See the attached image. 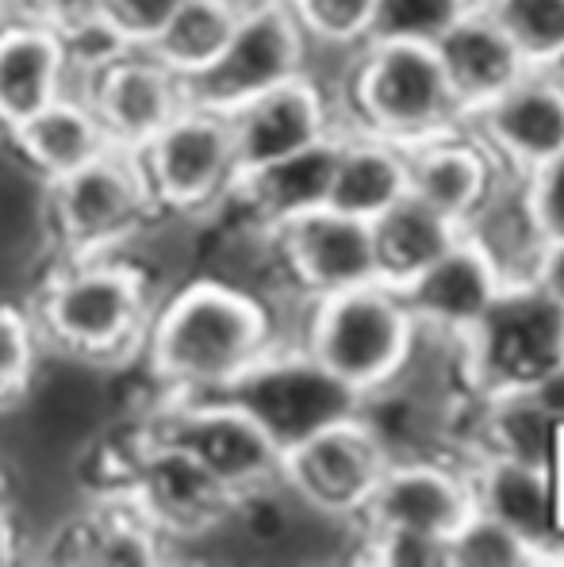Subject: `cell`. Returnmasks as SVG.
Returning <instances> with one entry per match:
<instances>
[{
  "label": "cell",
  "instance_id": "603a6c76",
  "mask_svg": "<svg viewBox=\"0 0 564 567\" xmlns=\"http://www.w3.org/2000/svg\"><path fill=\"white\" fill-rule=\"evenodd\" d=\"M403 196H408V150L388 138L342 127L327 207L372 223L392 204H400Z\"/></svg>",
  "mask_w": 564,
  "mask_h": 567
},
{
  "label": "cell",
  "instance_id": "7bdbcfd3",
  "mask_svg": "<svg viewBox=\"0 0 564 567\" xmlns=\"http://www.w3.org/2000/svg\"><path fill=\"white\" fill-rule=\"evenodd\" d=\"M288 4H293V0H288Z\"/></svg>",
  "mask_w": 564,
  "mask_h": 567
},
{
  "label": "cell",
  "instance_id": "4316f807",
  "mask_svg": "<svg viewBox=\"0 0 564 567\" xmlns=\"http://www.w3.org/2000/svg\"><path fill=\"white\" fill-rule=\"evenodd\" d=\"M488 441L495 456H511L550 472L557 422L534 403L530 391H500V395H488Z\"/></svg>",
  "mask_w": 564,
  "mask_h": 567
},
{
  "label": "cell",
  "instance_id": "d4e9b609",
  "mask_svg": "<svg viewBox=\"0 0 564 567\" xmlns=\"http://www.w3.org/2000/svg\"><path fill=\"white\" fill-rule=\"evenodd\" d=\"M469 480L472 495H476V511L519 529L534 545H545L553 537V487L545 468L492 453Z\"/></svg>",
  "mask_w": 564,
  "mask_h": 567
},
{
  "label": "cell",
  "instance_id": "4dcf8cb0",
  "mask_svg": "<svg viewBox=\"0 0 564 567\" xmlns=\"http://www.w3.org/2000/svg\"><path fill=\"white\" fill-rule=\"evenodd\" d=\"M537 560H545L542 545L484 511H472L450 537V567H522Z\"/></svg>",
  "mask_w": 564,
  "mask_h": 567
},
{
  "label": "cell",
  "instance_id": "cb8c5ba5",
  "mask_svg": "<svg viewBox=\"0 0 564 567\" xmlns=\"http://www.w3.org/2000/svg\"><path fill=\"white\" fill-rule=\"evenodd\" d=\"M369 227L372 249H377V277L388 288H403L464 235L458 223L414 196H403L384 215H377Z\"/></svg>",
  "mask_w": 564,
  "mask_h": 567
},
{
  "label": "cell",
  "instance_id": "7c38bea8",
  "mask_svg": "<svg viewBox=\"0 0 564 567\" xmlns=\"http://www.w3.org/2000/svg\"><path fill=\"white\" fill-rule=\"evenodd\" d=\"M73 93L93 104L107 142L131 154H139L188 104L185 78L157 62L151 50L123 47L112 50L101 65H93Z\"/></svg>",
  "mask_w": 564,
  "mask_h": 567
},
{
  "label": "cell",
  "instance_id": "7402d4cb",
  "mask_svg": "<svg viewBox=\"0 0 564 567\" xmlns=\"http://www.w3.org/2000/svg\"><path fill=\"white\" fill-rule=\"evenodd\" d=\"M0 142H4L8 154L28 173H35L43 185H54V181L70 177L81 165L96 162L104 150H112L93 104L78 93L58 96L54 104H47L43 112H35L31 120H23L20 127L4 131Z\"/></svg>",
  "mask_w": 564,
  "mask_h": 567
},
{
  "label": "cell",
  "instance_id": "e575fe53",
  "mask_svg": "<svg viewBox=\"0 0 564 567\" xmlns=\"http://www.w3.org/2000/svg\"><path fill=\"white\" fill-rule=\"evenodd\" d=\"M522 199H526V212L534 219L537 235L545 241L564 238V150L526 173Z\"/></svg>",
  "mask_w": 564,
  "mask_h": 567
},
{
  "label": "cell",
  "instance_id": "ac0fdd59",
  "mask_svg": "<svg viewBox=\"0 0 564 567\" xmlns=\"http://www.w3.org/2000/svg\"><path fill=\"white\" fill-rule=\"evenodd\" d=\"M73 89L70 39L16 8L0 23V135Z\"/></svg>",
  "mask_w": 564,
  "mask_h": 567
},
{
  "label": "cell",
  "instance_id": "f35d334b",
  "mask_svg": "<svg viewBox=\"0 0 564 567\" xmlns=\"http://www.w3.org/2000/svg\"><path fill=\"white\" fill-rule=\"evenodd\" d=\"M530 395H534V403L542 406L545 414H550L553 422H564V361L553 364L550 372H545L542 380L534 383V388H526Z\"/></svg>",
  "mask_w": 564,
  "mask_h": 567
},
{
  "label": "cell",
  "instance_id": "3957f363",
  "mask_svg": "<svg viewBox=\"0 0 564 567\" xmlns=\"http://www.w3.org/2000/svg\"><path fill=\"white\" fill-rule=\"evenodd\" d=\"M414 341L419 327L408 303L380 280L304 303V327L296 333V346L365 406L403 377Z\"/></svg>",
  "mask_w": 564,
  "mask_h": 567
},
{
  "label": "cell",
  "instance_id": "44dd1931",
  "mask_svg": "<svg viewBox=\"0 0 564 567\" xmlns=\"http://www.w3.org/2000/svg\"><path fill=\"white\" fill-rule=\"evenodd\" d=\"M495 192L492 154L480 142L458 135V127L408 146V196L442 212L464 230L469 219Z\"/></svg>",
  "mask_w": 564,
  "mask_h": 567
},
{
  "label": "cell",
  "instance_id": "ffe728a7",
  "mask_svg": "<svg viewBox=\"0 0 564 567\" xmlns=\"http://www.w3.org/2000/svg\"><path fill=\"white\" fill-rule=\"evenodd\" d=\"M434 50L445 70V81H450L461 123L484 112L495 96H503L514 81H522L530 73V62L519 54V47L503 35V28L480 4L469 16H461L438 39Z\"/></svg>",
  "mask_w": 564,
  "mask_h": 567
},
{
  "label": "cell",
  "instance_id": "8992f818",
  "mask_svg": "<svg viewBox=\"0 0 564 567\" xmlns=\"http://www.w3.org/2000/svg\"><path fill=\"white\" fill-rule=\"evenodd\" d=\"M154 215V196L131 150L112 146L96 162L47 185V219L58 257L127 254Z\"/></svg>",
  "mask_w": 564,
  "mask_h": 567
},
{
  "label": "cell",
  "instance_id": "e0dca14e",
  "mask_svg": "<svg viewBox=\"0 0 564 567\" xmlns=\"http://www.w3.org/2000/svg\"><path fill=\"white\" fill-rule=\"evenodd\" d=\"M480 146L526 177L564 150V85L545 70H530L484 112L469 120Z\"/></svg>",
  "mask_w": 564,
  "mask_h": 567
},
{
  "label": "cell",
  "instance_id": "74e56055",
  "mask_svg": "<svg viewBox=\"0 0 564 567\" xmlns=\"http://www.w3.org/2000/svg\"><path fill=\"white\" fill-rule=\"evenodd\" d=\"M31 560V540H28V529H23L20 514L16 506H0V567L8 564H23Z\"/></svg>",
  "mask_w": 564,
  "mask_h": 567
},
{
  "label": "cell",
  "instance_id": "2e32d148",
  "mask_svg": "<svg viewBox=\"0 0 564 567\" xmlns=\"http://www.w3.org/2000/svg\"><path fill=\"white\" fill-rule=\"evenodd\" d=\"M503 288H507V280L495 269L492 257L469 235H461L430 269H422L419 277L396 291L408 303L419 333H450V338L461 341L484 319Z\"/></svg>",
  "mask_w": 564,
  "mask_h": 567
},
{
  "label": "cell",
  "instance_id": "8d00e7d4",
  "mask_svg": "<svg viewBox=\"0 0 564 567\" xmlns=\"http://www.w3.org/2000/svg\"><path fill=\"white\" fill-rule=\"evenodd\" d=\"M530 284H534L542 296H550L553 303L564 307V238L545 241L534 261V272H530Z\"/></svg>",
  "mask_w": 564,
  "mask_h": 567
},
{
  "label": "cell",
  "instance_id": "5b68a950",
  "mask_svg": "<svg viewBox=\"0 0 564 567\" xmlns=\"http://www.w3.org/2000/svg\"><path fill=\"white\" fill-rule=\"evenodd\" d=\"M131 414L162 441L185 449L201 468L212 472L243 503L277 487L280 445L235 395H143L139 406H131Z\"/></svg>",
  "mask_w": 564,
  "mask_h": 567
},
{
  "label": "cell",
  "instance_id": "7a4b0ae2",
  "mask_svg": "<svg viewBox=\"0 0 564 567\" xmlns=\"http://www.w3.org/2000/svg\"><path fill=\"white\" fill-rule=\"evenodd\" d=\"M162 288L127 254L54 257L31 284L28 311L47 353L135 372Z\"/></svg>",
  "mask_w": 564,
  "mask_h": 567
},
{
  "label": "cell",
  "instance_id": "d6986e66",
  "mask_svg": "<svg viewBox=\"0 0 564 567\" xmlns=\"http://www.w3.org/2000/svg\"><path fill=\"white\" fill-rule=\"evenodd\" d=\"M338 146H342V131L311 142V146L296 150V154H285L277 162L243 173L227 207H235L246 219L262 223L269 230L288 227V223L304 219L308 212H319L330 199Z\"/></svg>",
  "mask_w": 564,
  "mask_h": 567
},
{
  "label": "cell",
  "instance_id": "8fae6325",
  "mask_svg": "<svg viewBox=\"0 0 564 567\" xmlns=\"http://www.w3.org/2000/svg\"><path fill=\"white\" fill-rule=\"evenodd\" d=\"M235 399L254 414L285 453L322 425L361 411V399L342 388L300 346H280L235 388Z\"/></svg>",
  "mask_w": 564,
  "mask_h": 567
},
{
  "label": "cell",
  "instance_id": "d590c367",
  "mask_svg": "<svg viewBox=\"0 0 564 567\" xmlns=\"http://www.w3.org/2000/svg\"><path fill=\"white\" fill-rule=\"evenodd\" d=\"M16 8L35 20H43L47 28L62 31L65 39L81 35V31L96 28L104 12V0H16Z\"/></svg>",
  "mask_w": 564,
  "mask_h": 567
},
{
  "label": "cell",
  "instance_id": "d6a6232c",
  "mask_svg": "<svg viewBox=\"0 0 564 567\" xmlns=\"http://www.w3.org/2000/svg\"><path fill=\"white\" fill-rule=\"evenodd\" d=\"M185 0H104L101 28L115 47L123 50H151L162 28Z\"/></svg>",
  "mask_w": 564,
  "mask_h": 567
},
{
  "label": "cell",
  "instance_id": "6da1fadb",
  "mask_svg": "<svg viewBox=\"0 0 564 567\" xmlns=\"http://www.w3.org/2000/svg\"><path fill=\"white\" fill-rule=\"evenodd\" d=\"M280 346L285 333L269 296L196 272L162 291L135 377L146 395L162 399L235 395Z\"/></svg>",
  "mask_w": 564,
  "mask_h": 567
},
{
  "label": "cell",
  "instance_id": "f1b7e54d",
  "mask_svg": "<svg viewBox=\"0 0 564 567\" xmlns=\"http://www.w3.org/2000/svg\"><path fill=\"white\" fill-rule=\"evenodd\" d=\"M476 0H377L365 43H419L434 47Z\"/></svg>",
  "mask_w": 564,
  "mask_h": 567
},
{
  "label": "cell",
  "instance_id": "30bf717a",
  "mask_svg": "<svg viewBox=\"0 0 564 567\" xmlns=\"http://www.w3.org/2000/svg\"><path fill=\"white\" fill-rule=\"evenodd\" d=\"M461 346L469 357V380L484 399L526 391L564 361V307L534 284H507Z\"/></svg>",
  "mask_w": 564,
  "mask_h": 567
},
{
  "label": "cell",
  "instance_id": "5bb4252c",
  "mask_svg": "<svg viewBox=\"0 0 564 567\" xmlns=\"http://www.w3.org/2000/svg\"><path fill=\"white\" fill-rule=\"evenodd\" d=\"M227 120L230 138H235L238 177L342 131L338 100L315 78V70L265 89L262 96L227 112Z\"/></svg>",
  "mask_w": 564,
  "mask_h": 567
},
{
  "label": "cell",
  "instance_id": "ba28073f",
  "mask_svg": "<svg viewBox=\"0 0 564 567\" xmlns=\"http://www.w3.org/2000/svg\"><path fill=\"white\" fill-rule=\"evenodd\" d=\"M388 464L392 449L380 425L369 419V406H361L288 445L280 453L277 487L315 518L358 525Z\"/></svg>",
  "mask_w": 564,
  "mask_h": 567
},
{
  "label": "cell",
  "instance_id": "52a82bcc",
  "mask_svg": "<svg viewBox=\"0 0 564 567\" xmlns=\"http://www.w3.org/2000/svg\"><path fill=\"white\" fill-rule=\"evenodd\" d=\"M135 157L162 215L207 223L227 212L235 196V138H230V120L215 107L188 100Z\"/></svg>",
  "mask_w": 564,
  "mask_h": 567
},
{
  "label": "cell",
  "instance_id": "484cf974",
  "mask_svg": "<svg viewBox=\"0 0 564 567\" xmlns=\"http://www.w3.org/2000/svg\"><path fill=\"white\" fill-rule=\"evenodd\" d=\"M246 0H185L151 43V54L177 78L193 81L223 54Z\"/></svg>",
  "mask_w": 564,
  "mask_h": 567
},
{
  "label": "cell",
  "instance_id": "1f68e13d",
  "mask_svg": "<svg viewBox=\"0 0 564 567\" xmlns=\"http://www.w3.org/2000/svg\"><path fill=\"white\" fill-rule=\"evenodd\" d=\"M293 8L315 47L361 50L369 39L377 0H293Z\"/></svg>",
  "mask_w": 564,
  "mask_h": 567
},
{
  "label": "cell",
  "instance_id": "b9f144b4",
  "mask_svg": "<svg viewBox=\"0 0 564 567\" xmlns=\"http://www.w3.org/2000/svg\"><path fill=\"white\" fill-rule=\"evenodd\" d=\"M12 12H16V0H0V23H4Z\"/></svg>",
  "mask_w": 564,
  "mask_h": 567
},
{
  "label": "cell",
  "instance_id": "4fadbf2b",
  "mask_svg": "<svg viewBox=\"0 0 564 567\" xmlns=\"http://www.w3.org/2000/svg\"><path fill=\"white\" fill-rule=\"evenodd\" d=\"M277 261L285 288L308 303L380 280L372 227L353 215L335 212V207H319V212H308L304 219L280 227Z\"/></svg>",
  "mask_w": 564,
  "mask_h": 567
},
{
  "label": "cell",
  "instance_id": "9a60e30c",
  "mask_svg": "<svg viewBox=\"0 0 564 567\" xmlns=\"http://www.w3.org/2000/svg\"><path fill=\"white\" fill-rule=\"evenodd\" d=\"M476 511L472 480L434 461H396L365 503L358 529H411L450 540Z\"/></svg>",
  "mask_w": 564,
  "mask_h": 567
},
{
  "label": "cell",
  "instance_id": "60d3db41",
  "mask_svg": "<svg viewBox=\"0 0 564 567\" xmlns=\"http://www.w3.org/2000/svg\"><path fill=\"white\" fill-rule=\"evenodd\" d=\"M545 73H550V78H557L561 85H564V50H561V54H557V62H553V65H550V70H545Z\"/></svg>",
  "mask_w": 564,
  "mask_h": 567
},
{
  "label": "cell",
  "instance_id": "ab89813d",
  "mask_svg": "<svg viewBox=\"0 0 564 567\" xmlns=\"http://www.w3.org/2000/svg\"><path fill=\"white\" fill-rule=\"evenodd\" d=\"M8 503H12V472L0 461V506H8Z\"/></svg>",
  "mask_w": 564,
  "mask_h": 567
},
{
  "label": "cell",
  "instance_id": "83f0119b",
  "mask_svg": "<svg viewBox=\"0 0 564 567\" xmlns=\"http://www.w3.org/2000/svg\"><path fill=\"white\" fill-rule=\"evenodd\" d=\"M519 47L530 70H550L564 50V0H476Z\"/></svg>",
  "mask_w": 564,
  "mask_h": 567
},
{
  "label": "cell",
  "instance_id": "9c48e42d",
  "mask_svg": "<svg viewBox=\"0 0 564 567\" xmlns=\"http://www.w3.org/2000/svg\"><path fill=\"white\" fill-rule=\"evenodd\" d=\"M311 50V35L288 0H246L223 54L185 81L188 100L227 115L265 89L308 73Z\"/></svg>",
  "mask_w": 564,
  "mask_h": 567
},
{
  "label": "cell",
  "instance_id": "f546056e",
  "mask_svg": "<svg viewBox=\"0 0 564 567\" xmlns=\"http://www.w3.org/2000/svg\"><path fill=\"white\" fill-rule=\"evenodd\" d=\"M47 349L28 311V299L0 296V411L20 403Z\"/></svg>",
  "mask_w": 564,
  "mask_h": 567
},
{
  "label": "cell",
  "instance_id": "277c9868",
  "mask_svg": "<svg viewBox=\"0 0 564 567\" xmlns=\"http://www.w3.org/2000/svg\"><path fill=\"white\" fill-rule=\"evenodd\" d=\"M342 127L414 146L461 127L450 81L434 47L365 43L342 85Z\"/></svg>",
  "mask_w": 564,
  "mask_h": 567
},
{
  "label": "cell",
  "instance_id": "836d02e7",
  "mask_svg": "<svg viewBox=\"0 0 564 567\" xmlns=\"http://www.w3.org/2000/svg\"><path fill=\"white\" fill-rule=\"evenodd\" d=\"M361 560L384 567H450V540L411 529H361Z\"/></svg>",
  "mask_w": 564,
  "mask_h": 567
}]
</instances>
